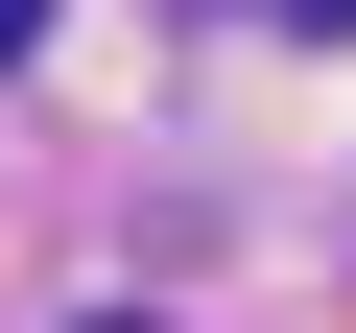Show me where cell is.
<instances>
[{"label": "cell", "mask_w": 356, "mask_h": 333, "mask_svg": "<svg viewBox=\"0 0 356 333\" xmlns=\"http://www.w3.org/2000/svg\"><path fill=\"white\" fill-rule=\"evenodd\" d=\"M24 48H48V0H0V72H24Z\"/></svg>", "instance_id": "cell-1"}, {"label": "cell", "mask_w": 356, "mask_h": 333, "mask_svg": "<svg viewBox=\"0 0 356 333\" xmlns=\"http://www.w3.org/2000/svg\"><path fill=\"white\" fill-rule=\"evenodd\" d=\"M285 24H356V0H285Z\"/></svg>", "instance_id": "cell-2"}, {"label": "cell", "mask_w": 356, "mask_h": 333, "mask_svg": "<svg viewBox=\"0 0 356 333\" xmlns=\"http://www.w3.org/2000/svg\"><path fill=\"white\" fill-rule=\"evenodd\" d=\"M119 333H143V309H119Z\"/></svg>", "instance_id": "cell-3"}]
</instances>
